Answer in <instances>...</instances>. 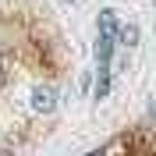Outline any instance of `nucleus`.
<instances>
[{
    "label": "nucleus",
    "mask_w": 156,
    "mask_h": 156,
    "mask_svg": "<svg viewBox=\"0 0 156 156\" xmlns=\"http://www.w3.org/2000/svg\"><path fill=\"white\" fill-rule=\"evenodd\" d=\"M75 71V43L50 0H0V153L50 138Z\"/></svg>",
    "instance_id": "f257e3e1"
}]
</instances>
